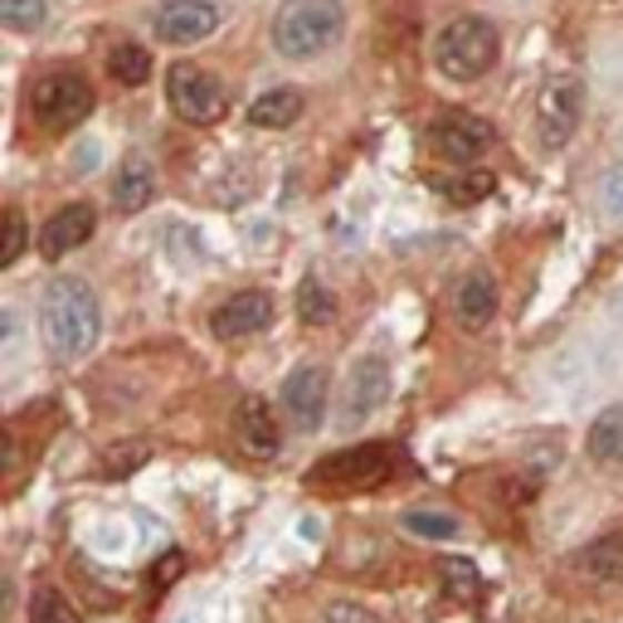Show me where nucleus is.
Segmentation results:
<instances>
[{
	"label": "nucleus",
	"instance_id": "obj_10",
	"mask_svg": "<svg viewBox=\"0 0 623 623\" xmlns=\"http://www.w3.org/2000/svg\"><path fill=\"white\" fill-rule=\"evenodd\" d=\"M326 400H332V375H326V365L302 361L298 371H292V375L283 380V410H288V419L302 429V434L322 429Z\"/></svg>",
	"mask_w": 623,
	"mask_h": 623
},
{
	"label": "nucleus",
	"instance_id": "obj_21",
	"mask_svg": "<svg viewBox=\"0 0 623 623\" xmlns=\"http://www.w3.org/2000/svg\"><path fill=\"white\" fill-rule=\"evenodd\" d=\"M108 73L118 79L122 88H142L147 79H151V54L142 44H118L108 54Z\"/></svg>",
	"mask_w": 623,
	"mask_h": 623
},
{
	"label": "nucleus",
	"instance_id": "obj_15",
	"mask_svg": "<svg viewBox=\"0 0 623 623\" xmlns=\"http://www.w3.org/2000/svg\"><path fill=\"white\" fill-rule=\"evenodd\" d=\"M93 229H98L93 205H63L59 214H49L40 224V253L44 259H63V253L83 249L93 239Z\"/></svg>",
	"mask_w": 623,
	"mask_h": 623
},
{
	"label": "nucleus",
	"instance_id": "obj_27",
	"mask_svg": "<svg viewBox=\"0 0 623 623\" xmlns=\"http://www.w3.org/2000/svg\"><path fill=\"white\" fill-rule=\"evenodd\" d=\"M439 575L449 580V594L453 600H478V570L468 561H458V555H443L439 561Z\"/></svg>",
	"mask_w": 623,
	"mask_h": 623
},
{
	"label": "nucleus",
	"instance_id": "obj_14",
	"mask_svg": "<svg viewBox=\"0 0 623 623\" xmlns=\"http://www.w3.org/2000/svg\"><path fill=\"white\" fill-rule=\"evenodd\" d=\"M449 312H453V322L463 326V332H482V326L498 316V283H492V278L482 273V269L463 273V278L453 283Z\"/></svg>",
	"mask_w": 623,
	"mask_h": 623
},
{
	"label": "nucleus",
	"instance_id": "obj_7",
	"mask_svg": "<svg viewBox=\"0 0 623 623\" xmlns=\"http://www.w3.org/2000/svg\"><path fill=\"white\" fill-rule=\"evenodd\" d=\"M390 463H395V453H390L385 443H361V449H351V453L322 458L312 482L316 488H375V482L390 478Z\"/></svg>",
	"mask_w": 623,
	"mask_h": 623
},
{
	"label": "nucleus",
	"instance_id": "obj_9",
	"mask_svg": "<svg viewBox=\"0 0 623 623\" xmlns=\"http://www.w3.org/2000/svg\"><path fill=\"white\" fill-rule=\"evenodd\" d=\"M390 400V361L380 351H365L346 371V395H341V424H365L380 404Z\"/></svg>",
	"mask_w": 623,
	"mask_h": 623
},
{
	"label": "nucleus",
	"instance_id": "obj_18",
	"mask_svg": "<svg viewBox=\"0 0 623 623\" xmlns=\"http://www.w3.org/2000/svg\"><path fill=\"white\" fill-rule=\"evenodd\" d=\"M302 108H308V103H302L298 88H273V93L253 98L249 122H253V127H263V132H288V127L302 118Z\"/></svg>",
	"mask_w": 623,
	"mask_h": 623
},
{
	"label": "nucleus",
	"instance_id": "obj_30",
	"mask_svg": "<svg viewBox=\"0 0 623 623\" xmlns=\"http://www.w3.org/2000/svg\"><path fill=\"white\" fill-rule=\"evenodd\" d=\"M181 570H185V555L181 551H167L157 565H151V584H157V590H167V584L181 575Z\"/></svg>",
	"mask_w": 623,
	"mask_h": 623
},
{
	"label": "nucleus",
	"instance_id": "obj_1",
	"mask_svg": "<svg viewBox=\"0 0 623 623\" xmlns=\"http://www.w3.org/2000/svg\"><path fill=\"white\" fill-rule=\"evenodd\" d=\"M40 322H44V341L59 361H83L88 351L103 336V308H98V292L73 273L49 278L44 298H40Z\"/></svg>",
	"mask_w": 623,
	"mask_h": 623
},
{
	"label": "nucleus",
	"instance_id": "obj_5",
	"mask_svg": "<svg viewBox=\"0 0 623 623\" xmlns=\"http://www.w3.org/2000/svg\"><path fill=\"white\" fill-rule=\"evenodd\" d=\"M30 108H34L44 132H69V127H79L88 112H93V88H88L83 73H69V69L44 73L34 98H30Z\"/></svg>",
	"mask_w": 623,
	"mask_h": 623
},
{
	"label": "nucleus",
	"instance_id": "obj_8",
	"mask_svg": "<svg viewBox=\"0 0 623 623\" xmlns=\"http://www.w3.org/2000/svg\"><path fill=\"white\" fill-rule=\"evenodd\" d=\"M492 142H498L492 122L473 118V112H443V118L429 127V147H434L443 161H453V167H473Z\"/></svg>",
	"mask_w": 623,
	"mask_h": 623
},
{
	"label": "nucleus",
	"instance_id": "obj_13",
	"mask_svg": "<svg viewBox=\"0 0 623 623\" xmlns=\"http://www.w3.org/2000/svg\"><path fill=\"white\" fill-rule=\"evenodd\" d=\"M234 443L244 449L249 458H278L283 453V434H278V419L273 410L263 404L259 395H244L239 400V410H234Z\"/></svg>",
	"mask_w": 623,
	"mask_h": 623
},
{
	"label": "nucleus",
	"instance_id": "obj_25",
	"mask_svg": "<svg viewBox=\"0 0 623 623\" xmlns=\"http://www.w3.org/2000/svg\"><path fill=\"white\" fill-rule=\"evenodd\" d=\"M30 623H83V619H79V609L63 600L59 590H40L30 600Z\"/></svg>",
	"mask_w": 623,
	"mask_h": 623
},
{
	"label": "nucleus",
	"instance_id": "obj_17",
	"mask_svg": "<svg viewBox=\"0 0 623 623\" xmlns=\"http://www.w3.org/2000/svg\"><path fill=\"white\" fill-rule=\"evenodd\" d=\"M151 195H157V175H151V167L142 157H127L118 167V185H112V205H118L122 214H137L151 205Z\"/></svg>",
	"mask_w": 623,
	"mask_h": 623
},
{
	"label": "nucleus",
	"instance_id": "obj_6",
	"mask_svg": "<svg viewBox=\"0 0 623 623\" xmlns=\"http://www.w3.org/2000/svg\"><path fill=\"white\" fill-rule=\"evenodd\" d=\"M580 118H584V88H580V79L555 73V79L541 88V98H536V142L545 151H561L570 137H575Z\"/></svg>",
	"mask_w": 623,
	"mask_h": 623
},
{
	"label": "nucleus",
	"instance_id": "obj_2",
	"mask_svg": "<svg viewBox=\"0 0 623 623\" xmlns=\"http://www.w3.org/2000/svg\"><path fill=\"white\" fill-rule=\"evenodd\" d=\"M341 34H346L341 0H283V10L273 16V49L292 63L322 59Z\"/></svg>",
	"mask_w": 623,
	"mask_h": 623
},
{
	"label": "nucleus",
	"instance_id": "obj_12",
	"mask_svg": "<svg viewBox=\"0 0 623 623\" xmlns=\"http://www.w3.org/2000/svg\"><path fill=\"white\" fill-rule=\"evenodd\" d=\"M273 298L269 292H259V288H249V292H234V298H224L220 308H214L210 316V332L220 336V341H244V336H259V332H269L273 326Z\"/></svg>",
	"mask_w": 623,
	"mask_h": 623
},
{
	"label": "nucleus",
	"instance_id": "obj_16",
	"mask_svg": "<svg viewBox=\"0 0 623 623\" xmlns=\"http://www.w3.org/2000/svg\"><path fill=\"white\" fill-rule=\"evenodd\" d=\"M570 570L584 584H619L623 580V531H609V536L584 545L580 555H570Z\"/></svg>",
	"mask_w": 623,
	"mask_h": 623
},
{
	"label": "nucleus",
	"instance_id": "obj_26",
	"mask_svg": "<svg viewBox=\"0 0 623 623\" xmlns=\"http://www.w3.org/2000/svg\"><path fill=\"white\" fill-rule=\"evenodd\" d=\"M24 244H30V224H24V214L10 205L6 210V239H0V269H16Z\"/></svg>",
	"mask_w": 623,
	"mask_h": 623
},
{
	"label": "nucleus",
	"instance_id": "obj_4",
	"mask_svg": "<svg viewBox=\"0 0 623 623\" xmlns=\"http://www.w3.org/2000/svg\"><path fill=\"white\" fill-rule=\"evenodd\" d=\"M167 103L181 122L190 127H214L229 112V98L220 79L210 69H195V63H171L167 73Z\"/></svg>",
	"mask_w": 623,
	"mask_h": 623
},
{
	"label": "nucleus",
	"instance_id": "obj_28",
	"mask_svg": "<svg viewBox=\"0 0 623 623\" xmlns=\"http://www.w3.org/2000/svg\"><path fill=\"white\" fill-rule=\"evenodd\" d=\"M147 458H151L147 443H118V449H108V453H103V468H108L112 478H127V473H137V468H142Z\"/></svg>",
	"mask_w": 623,
	"mask_h": 623
},
{
	"label": "nucleus",
	"instance_id": "obj_20",
	"mask_svg": "<svg viewBox=\"0 0 623 623\" xmlns=\"http://www.w3.org/2000/svg\"><path fill=\"white\" fill-rule=\"evenodd\" d=\"M434 190H443L453 205H478V200H488L498 190V181H492V171L468 167L463 175H434Z\"/></svg>",
	"mask_w": 623,
	"mask_h": 623
},
{
	"label": "nucleus",
	"instance_id": "obj_24",
	"mask_svg": "<svg viewBox=\"0 0 623 623\" xmlns=\"http://www.w3.org/2000/svg\"><path fill=\"white\" fill-rule=\"evenodd\" d=\"M49 20L44 0H0V24L16 34H34Z\"/></svg>",
	"mask_w": 623,
	"mask_h": 623
},
{
	"label": "nucleus",
	"instance_id": "obj_23",
	"mask_svg": "<svg viewBox=\"0 0 623 623\" xmlns=\"http://www.w3.org/2000/svg\"><path fill=\"white\" fill-rule=\"evenodd\" d=\"M400 526L419 541H453L458 536V516H449V512H404Z\"/></svg>",
	"mask_w": 623,
	"mask_h": 623
},
{
	"label": "nucleus",
	"instance_id": "obj_11",
	"mask_svg": "<svg viewBox=\"0 0 623 623\" xmlns=\"http://www.w3.org/2000/svg\"><path fill=\"white\" fill-rule=\"evenodd\" d=\"M220 6L214 0H167V6L151 16V30H157L161 44H195L210 40L220 30Z\"/></svg>",
	"mask_w": 623,
	"mask_h": 623
},
{
	"label": "nucleus",
	"instance_id": "obj_3",
	"mask_svg": "<svg viewBox=\"0 0 623 623\" xmlns=\"http://www.w3.org/2000/svg\"><path fill=\"white\" fill-rule=\"evenodd\" d=\"M502 54V40L482 16H458L439 30L434 40V69L443 73L449 83H473L482 73L498 63Z\"/></svg>",
	"mask_w": 623,
	"mask_h": 623
},
{
	"label": "nucleus",
	"instance_id": "obj_22",
	"mask_svg": "<svg viewBox=\"0 0 623 623\" xmlns=\"http://www.w3.org/2000/svg\"><path fill=\"white\" fill-rule=\"evenodd\" d=\"M298 316L308 326H326L336 316V298L326 292L322 278H302V283H298Z\"/></svg>",
	"mask_w": 623,
	"mask_h": 623
},
{
	"label": "nucleus",
	"instance_id": "obj_19",
	"mask_svg": "<svg viewBox=\"0 0 623 623\" xmlns=\"http://www.w3.org/2000/svg\"><path fill=\"white\" fill-rule=\"evenodd\" d=\"M584 449L600 468H619L623 463V404H609V410L590 424V439Z\"/></svg>",
	"mask_w": 623,
	"mask_h": 623
},
{
	"label": "nucleus",
	"instance_id": "obj_29",
	"mask_svg": "<svg viewBox=\"0 0 623 623\" xmlns=\"http://www.w3.org/2000/svg\"><path fill=\"white\" fill-rule=\"evenodd\" d=\"M322 623H380L371 609H361V604H346V600H336V604H326V614Z\"/></svg>",
	"mask_w": 623,
	"mask_h": 623
}]
</instances>
